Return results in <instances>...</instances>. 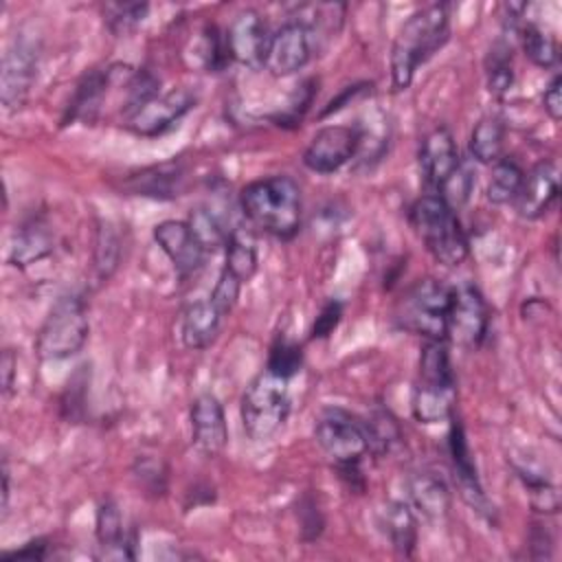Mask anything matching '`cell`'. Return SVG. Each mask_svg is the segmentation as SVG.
I'll return each instance as SVG.
<instances>
[{
    "label": "cell",
    "mask_w": 562,
    "mask_h": 562,
    "mask_svg": "<svg viewBox=\"0 0 562 562\" xmlns=\"http://www.w3.org/2000/svg\"><path fill=\"white\" fill-rule=\"evenodd\" d=\"M450 35V9L443 2H435L411 13L391 48V81L395 90H406L415 77L419 64L437 53Z\"/></svg>",
    "instance_id": "1"
},
{
    "label": "cell",
    "mask_w": 562,
    "mask_h": 562,
    "mask_svg": "<svg viewBox=\"0 0 562 562\" xmlns=\"http://www.w3.org/2000/svg\"><path fill=\"white\" fill-rule=\"evenodd\" d=\"M239 206L252 226L272 237L292 239L301 228V187L285 173L248 182L239 193Z\"/></svg>",
    "instance_id": "2"
},
{
    "label": "cell",
    "mask_w": 562,
    "mask_h": 562,
    "mask_svg": "<svg viewBox=\"0 0 562 562\" xmlns=\"http://www.w3.org/2000/svg\"><path fill=\"white\" fill-rule=\"evenodd\" d=\"M411 226L424 241L426 250L443 266L457 268L468 259L470 246L457 213L437 195H422L408 213Z\"/></svg>",
    "instance_id": "3"
},
{
    "label": "cell",
    "mask_w": 562,
    "mask_h": 562,
    "mask_svg": "<svg viewBox=\"0 0 562 562\" xmlns=\"http://www.w3.org/2000/svg\"><path fill=\"white\" fill-rule=\"evenodd\" d=\"M281 375L261 371L241 395V424L252 441L270 439L288 419L290 393Z\"/></svg>",
    "instance_id": "4"
},
{
    "label": "cell",
    "mask_w": 562,
    "mask_h": 562,
    "mask_svg": "<svg viewBox=\"0 0 562 562\" xmlns=\"http://www.w3.org/2000/svg\"><path fill=\"white\" fill-rule=\"evenodd\" d=\"M90 323L86 314V303L79 294H66L55 301L46 314L35 349L44 360H64L81 351L88 340Z\"/></svg>",
    "instance_id": "5"
},
{
    "label": "cell",
    "mask_w": 562,
    "mask_h": 562,
    "mask_svg": "<svg viewBox=\"0 0 562 562\" xmlns=\"http://www.w3.org/2000/svg\"><path fill=\"white\" fill-rule=\"evenodd\" d=\"M450 288L435 279L415 281L397 303L395 318L402 329L424 336L426 340H446V314Z\"/></svg>",
    "instance_id": "6"
},
{
    "label": "cell",
    "mask_w": 562,
    "mask_h": 562,
    "mask_svg": "<svg viewBox=\"0 0 562 562\" xmlns=\"http://www.w3.org/2000/svg\"><path fill=\"white\" fill-rule=\"evenodd\" d=\"M314 437L321 450L334 461V465L360 463L369 452L362 419L338 406H329L318 415Z\"/></svg>",
    "instance_id": "7"
},
{
    "label": "cell",
    "mask_w": 562,
    "mask_h": 562,
    "mask_svg": "<svg viewBox=\"0 0 562 562\" xmlns=\"http://www.w3.org/2000/svg\"><path fill=\"white\" fill-rule=\"evenodd\" d=\"M40 44L31 35H15L2 55L0 99L4 110H20L37 79Z\"/></svg>",
    "instance_id": "8"
},
{
    "label": "cell",
    "mask_w": 562,
    "mask_h": 562,
    "mask_svg": "<svg viewBox=\"0 0 562 562\" xmlns=\"http://www.w3.org/2000/svg\"><path fill=\"white\" fill-rule=\"evenodd\" d=\"M490 310L476 285L463 283L450 290L446 314V338L459 347L474 349L487 334Z\"/></svg>",
    "instance_id": "9"
},
{
    "label": "cell",
    "mask_w": 562,
    "mask_h": 562,
    "mask_svg": "<svg viewBox=\"0 0 562 562\" xmlns=\"http://www.w3.org/2000/svg\"><path fill=\"white\" fill-rule=\"evenodd\" d=\"M360 127L327 125L321 127L303 151V165L314 173H334L358 156Z\"/></svg>",
    "instance_id": "10"
},
{
    "label": "cell",
    "mask_w": 562,
    "mask_h": 562,
    "mask_svg": "<svg viewBox=\"0 0 562 562\" xmlns=\"http://www.w3.org/2000/svg\"><path fill=\"white\" fill-rule=\"evenodd\" d=\"M314 40L316 37L303 22H299L296 18H290L270 35L263 66L274 77H288L301 70L312 59Z\"/></svg>",
    "instance_id": "11"
},
{
    "label": "cell",
    "mask_w": 562,
    "mask_h": 562,
    "mask_svg": "<svg viewBox=\"0 0 562 562\" xmlns=\"http://www.w3.org/2000/svg\"><path fill=\"white\" fill-rule=\"evenodd\" d=\"M452 419V417H450ZM448 452H450V463L454 470V479L461 492V498L485 520L494 522L496 520V512L494 505L487 501L481 481L476 476V468L470 454V446L465 439V430L461 426L459 419H452L450 424V432H448Z\"/></svg>",
    "instance_id": "12"
},
{
    "label": "cell",
    "mask_w": 562,
    "mask_h": 562,
    "mask_svg": "<svg viewBox=\"0 0 562 562\" xmlns=\"http://www.w3.org/2000/svg\"><path fill=\"white\" fill-rule=\"evenodd\" d=\"M270 31L266 20L255 9L239 11L226 31V46L231 59L248 66V68H263L266 53L270 44Z\"/></svg>",
    "instance_id": "13"
},
{
    "label": "cell",
    "mask_w": 562,
    "mask_h": 562,
    "mask_svg": "<svg viewBox=\"0 0 562 562\" xmlns=\"http://www.w3.org/2000/svg\"><path fill=\"white\" fill-rule=\"evenodd\" d=\"M193 105H195V94L184 88H178L167 94L154 97L125 121H127V127L138 136H160L169 132Z\"/></svg>",
    "instance_id": "14"
},
{
    "label": "cell",
    "mask_w": 562,
    "mask_h": 562,
    "mask_svg": "<svg viewBox=\"0 0 562 562\" xmlns=\"http://www.w3.org/2000/svg\"><path fill=\"white\" fill-rule=\"evenodd\" d=\"M154 241L169 257L180 277H189L204 263L206 250L187 222L162 220L154 226Z\"/></svg>",
    "instance_id": "15"
},
{
    "label": "cell",
    "mask_w": 562,
    "mask_h": 562,
    "mask_svg": "<svg viewBox=\"0 0 562 562\" xmlns=\"http://www.w3.org/2000/svg\"><path fill=\"white\" fill-rule=\"evenodd\" d=\"M189 415L195 450L202 452L204 457H217L228 441L226 417L220 400L213 393H200L191 402Z\"/></svg>",
    "instance_id": "16"
},
{
    "label": "cell",
    "mask_w": 562,
    "mask_h": 562,
    "mask_svg": "<svg viewBox=\"0 0 562 562\" xmlns=\"http://www.w3.org/2000/svg\"><path fill=\"white\" fill-rule=\"evenodd\" d=\"M459 165L461 156L452 134L441 125L430 130L419 145V169L424 182L437 193Z\"/></svg>",
    "instance_id": "17"
},
{
    "label": "cell",
    "mask_w": 562,
    "mask_h": 562,
    "mask_svg": "<svg viewBox=\"0 0 562 562\" xmlns=\"http://www.w3.org/2000/svg\"><path fill=\"white\" fill-rule=\"evenodd\" d=\"M560 191V173L551 160L538 162L529 173H525L520 191L516 195V211L525 220L542 217L555 202Z\"/></svg>",
    "instance_id": "18"
},
{
    "label": "cell",
    "mask_w": 562,
    "mask_h": 562,
    "mask_svg": "<svg viewBox=\"0 0 562 562\" xmlns=\"http://www.w3.org/2000/svg\"><path fill=\"white\" fill-rule=\"evenodd\" d=\"M457 400L454 380H424L417 378L413 389V417L422 424H439L452 417Z\"/></svg>",
    "instance_id": "19"
},
{
    "label": "cell",
    "mask_w": 562,
    "mask_h": 562,
    "mask_svg": "<svg viewBox=\"0 0 562 562\" xmlns=\"http://www.w3.org/2000/svg\"><path fill=\"white\" fill-rule=\"evenodd\" d=\"M408 505L426 520H443L450 512V490L435 472H415L408 476Z\"/></svg>",
    "instance_id": "20"
},
{
    "label": "cell",
    "mask_w": 562,
    "mask_h": 562,
    "mask_svg": "<svg viewBox=\"0 0 562 562\" xmlns=\"http://www.w3.org/2000/svg\"><path fill=\"white\" fill-rule=\"evenodd\" d=\"M97 542L101 560L134 558V540L127 536L123 516L112 501H103L97 509Z\"/></svg>",
    "instance_id": "21"
},
{
    "label": "cell",
    "mask_w": 562,
    "mask_h": 562,
    "mask_svg": "<svg viewBox=\"0 0 562 562\" xmlns=\"http://www.w3.org/2000/svg\"><path fill=\"white\" fill-rule=\"evenodd\" d=\"M222 321H224V314L211 299L195 301L193 305H189L182 316V327H180L184 347H189L193 351H202V349L211 347L222 329Z\"/></svg>",
    "instance_id": "22"
},
{
    "label": "cell",
    "mask_w": 562,
    "mask_h": 562,
    "mask_svg": "<svg viewBox=\"0 0 562 562\" xmlns=\"http://www.w3.org/2000/svg\"><path fill=\"white\" fill-rule=\"evenodd\" d=\"M378 525L400 555L404 558L413 555V549L417 542V520L408 503L404 501L384 503L378 512Z\"/></svg>",
    "instance_id": "23"
},
{
    "label": "cell",
    "mask_w": 562,
    "mask_h": 562,
    "mask_svg": "<svg viewBox=\"0 0 562 562\" xmlns=\"http://www.w3.org/2000/svg\"><path fill=\"white\" fill-rule=\"evenodd\" d=\"M108 88H112V77H110V66L103 70H90L83 75V79L79 81L68 110H66V119L64 125H68V121H92L101 108V101L108 92Z\"/></svg>",
    "instance_id": "24"
},
{
    "label": "cell",
    "mask_w": 562,
    "mask_h": 562,
    "mask_svg": "<svg viewBox=\"0 0 562 562\" xmlns=\"http://www.w3.org/2000/svg\"><path fill=\"white\" fill-rule=\"evenodd\" d=\"M224 248H226L224 268L233 272L241 283H248L257 272V263H259L255 233L248 226L237 224L228 231V239Z\"/></svg>",
    "instance_id": "25"
},
{
    "label": "cell",
    "mask_w": 562,
    "mask_h": 562,
    "mask_svg": "<svg viewBox=\"0 0 562 562\" xmlns=\"http://www.w3.org/2000/svg\"><path fill=\"white\" fill-rule=\"evenodd\" d=\"M53 252V235L50 231L40 224L31 222L15 231L13 241L9 246V263L18 268H26Z\"/></svg>",
    "instance_id": "26"
},
{
    "label": "cell",
    "mask_w": 562,
    "mask_h": 562,
    "mask_svg": "<svg viewBox=\"0 0 562 562\" xmlns=\"http://www.w3.org/2000/svg\"><path fill=\"white\" fill-rule=\"evenodd\" d=\"M182 182V167L173 162H162L149 169H143L140 173L132 176L127 180V189L136 195H149V198H176Z\"/></svg>",
    "instance_id": "27"
},
{
    "label": "cell",
    "mask_w": 562,
    "mask_h": 562,
    "mask_svg": "<svg viewBox=\"0 0 562 562\" xmlns=\"http://www.w3.org/2000/svg\"><path fill=\"white\" fill-rule=\"evenodd\" d=\"M470 156L481 165H494L503 158L505 147V123L496 114L483 116L470 134Z\"/></svg>",
    "instance_id": "28"
},
{
    "label": "cell",
    "mask_w": 562,
    "mask_h": 562,
    "mask_svg": "<svg viewBox=\"0 0 562 562\" xmlns=\"http://www.w3.org/2000/svg\"><path fill=\"white\" fill-rule=\"evenodd\" d=\"M367 441H369V452L373 454H389L402 443V428L397 419L384 411L375 408L362 419Z\"/></svg>",
    "instance_id": "29"
},
{
    "label": "cell",
    "mask_w": 562,
    "mask_h": 562,
    "mask_svg": "<svg viewBox=\"0 0 562 562\" xmlns=\"http://www.w3.org/2000/svg\"><path fill=\"white\" fill-rule=\"evenodd\" d=\"M525 171L514 158H501L492 165V176L487 182V200L492 204H509L516 200Z\"/></svg>",
    "instance_id": "30"
},
{
    "label": "cell",
    "mask_w": 562,
    "mask_h": 562,
    "mask_svg": "<svg viewBox=\"0 0 562 562\" xmlns=\"http://www.w3.org/2000/svg\"><path fill=\"white\" fill-rule=\"evenodd\" d=\"M516 31L520 37L522 53L529 57L531 64L540 68H551L558 64V42L549 33H544L540 26L531 22H518Z\"/></svg>",
    "instance_id": "31"
},
{
    "label": "cell",
    "mask_w": 562,
    "mask_h": 562,
    "mask_svg": "<svg viewBox=\"0 0 562 562\" xmlns=\"http://www.w3.org/2000/svg\"><path fill=\"white\" fill-rule=\"evenodd\" d=\"M487 90L494 97H503L514 86V66H512V46L505 42H496L485 59Z\"/></svg>",
    "instance_id": "32"
},
{
    "label": "cell",
    "mask_w": 562,
    "mask_h": 562,
    "mask_svg": "<svg viewBox=\"0 0 562 562\" xmlns=\"http://www.w3.org/2000/svg\"><path fill=\"white\" fill-rule=\"evenodd\" d=\"M187 224H189V228L193 231V235L198 237V241L202 244V248L206 252H213V250L226 246L231 228H226L222 224V220L211 209L200 206V209L191 211Z\"/></svg>",
    "instance_id": "33"
},
{
    "label": "cell",
    "mask_w": 562,
    "mask_h": 562,
    "mask_svg": "<svg viewBox=\"0 0 562 562\" xmlns=\"http://www.w3.org/2000/svg\"><path fill=\"white\" fill-rule=\"evenodd\" d=\"M149 4L147 2H110L103 9L108 29L114 35H127L134 29H138L143 24V20L147 18Z\"/></svg>",
    "instance_id": "34"
},
{
    "label": "cell",
    "mask_w": 562,
    "mask_h": 562,
    "mask_svg": "<svg viewBox=\"0 0 562 562\" xmlns=\"http://www.w3.org/2000/svg\"><path fill=\"white\" fill-rule=\"evenodd\" d=\"M474 182H476V173L474 169L461 160V165L454 169V173L441 184V189L437 191V195L452 209L457 211L459 206H463L470 195H472V189H474Z\"/></svg>",
    "instance_id": "35"
},
{
    "label": "cell",
    "mask_w": 562,
    "mask_h": 562,
    "mask_svg": "<svg viewBox=\"0 0 562 562\" xmlns=\"http://www.w3.org/2000/svg\"><path fill=\"white\" fill-rule=\"evenodd\" d=\"M301 364H303L301 345H296L294 340H288V338H277L274 345L270 347L266 369L274 375H281V378L290 380L294 373L301 371Z\"/></svg>",
    "instance_id": "36"
},
{
    "label": "cell",
    "mask_w": 562,
    "mask_h": 562,
    "mask_svg": "<svg viewBox=\"0 0 562 562\" xmlns=\"http://www.w3.org/2000/svg\"><path fill=\"white\" fill-rule=\"evenodd\" d=\"M134 479L138 481V485L145 490V494L151 496H160L167 490V468L160 459L154 457H138L134 461Z\"/></svg>",
    "instance_id": "37"
},
{
    "label": "cell",
    "mask_w": 562,
    "mask_h": 562,
    "mask_svg": "<svg viewBox=\"0 0 562 562\" xmlns=\"http://www.w3.org/2000/svg\"><path fill=\"white\" fill-rule=\"evenodd\" d=\"M520 479L529 492V503L540 514H555L560 507L558 490L544 476H533L531 472H520Z\"/></svg>",
    "instance_id": "38"
},
{
    "label": "cell",
    "mask_w": 562,
    "mask_h": 562,
    "mask_svg": "<svg viewBox=\"0 0 562 562\" xmlns=\"http://www.w3.org/2000/svg\"><path fill=\"white\" fill-rule=\"evenodd\" d=\"M119 261V237L114 233V228L105 222L99 228V237H97V257H94V268L99 279H108L112 274V270L116 268Z\"/></svg>",
    "instance_id": "39"
},
{
    "label": "cell",
    "mask_w": 562,
    "mask_h": 562,
    "mask_svg": "<svg viewBox=\"0 0 562 562\" xmlns=\"http://www.w3.org/2000/svg\"><path fill=\"white\" fill-rule=\"evenodd\" d=\"M241 281L233 274V272H228L226 268H222V272H220V277H217V283H215V288H213V292H211V301L220 307V312L226 316V314H231V310L235 307V303H237V299H239V290H241Z\"/></svg>",
    "instance_id": "40"
},
{
    "label": "cell",
    "mask_w": 562,
    "mask_h": 562,
    "mask_svg": "<svg viewBox=\"0 0 562 562\" xmlns=\"http://www.w3.org/2000/svg\"><path fill=\"white\" fill-rule=\"evenodd\" d=\"M340 316H342V305L338 301L331 299L329 303H325L312 325V338H327L340 323Z\"/></svg>",
    "instance_id": "41"
},
{
    "label": "cell",
    "mask_w": 562,
    "mask_h": 562,
    "mask_svg": "<svg viewBox=\"0 0 562 562\" xmlns=\"http://www.w3.org/2000/svg\"><path fill=\"white\" fill-rule=\"evenodd\" d=\"M542 108L551 121L558 123L562 119V77L560 75H555L547 83V88L542 92Z\"/></svg>",
    "instance_id": "42"
},
{
    "label": "cell",
    "mask_w": 562,
    "mask_h": 562,
    "mask_svg": "<svg viewBox=\"0 0 562 562\" xmlns=\"http://www.w3.org/2000/svg\"><path fill=\"white\" fill-rule=\"evenodd\" d=\"M48 555V542L37 538L26 542L22 549H13L2 553V560H44Z\"/></svg>",
    "instance_id": "43"
},
{
    "label": "cell",
    "mask_w": 562,
    "mask_h": 562,
    "mask_svg": "<svg viewBox=\"0 0 562 562\" xmlns=\"http://www.w3.org/2000/svg\"><path fill=\"white\" fill-rule=\"evenodd\" d=\"M15 367H18L15 353H13L11 349H4V351H2V360H0V369H2V393H4V395H9L11 389H13Z\"/></svg>",
    "instance_id": "44"
},
{
    "label": "cell",
    "mask_w": 562,
    "mask_h": 562,
    "mask_svg": "<svg viewBox=\"0 0 562 562\" xmlns=\"http://www.w3.org/2000/svg\"><path fill=\"white\" fill-rule=\"evenodd\" d=\"M9 505V470H7V461L2 465V509L7 512Z\"/></svg>",
    "instance_id": "45"
}]
</instances>
